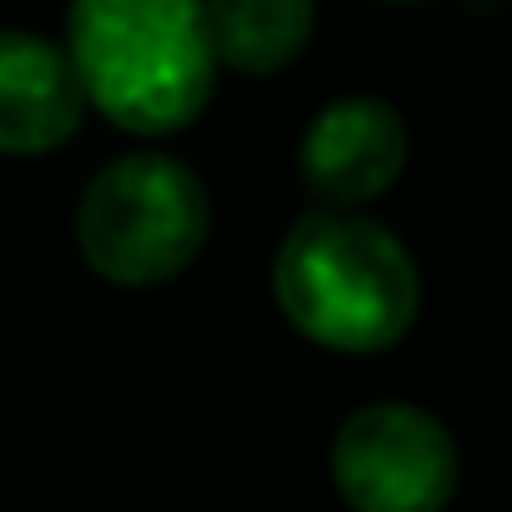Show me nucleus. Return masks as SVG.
Returning a JSON list of instances; mask_svg holds the SVG:
<instances>
[{"mask_svg":"<svg viewBox=\"0 0 512 512\" xmlns=\"http://www.w3.org/2000/svg\"><path fill=\"white\" fill-rule=\"evenodd\" d=\"M67 61L83 100L127 133H177L215 89L204 0H72Z\"/></svg>","mask_w":512,"mask_h":512,"instance_id":"nucleus-1","label":"nucleus"},{"mask_svg":"<svg viewBox=\"0 0 512 512\" xmlns=\"http://www.w3.org/2000/svg\"><path fill=\"white\" fill-rule=\"evenodd\" d=\"M276 303L309 342L380 353L419 314V270L380 221L314 210L276 248Z\"/></svg>","mask_w":512,"mask_h":512,"instance_id":"nucleus-2","label":"nucleus"},{"mask_svg":"<svg viewBox=\"0 0 512 512\" xmlns=\"http://www.w3.org/2000/svg\"><path fill=\"white\" fill-rule=\"evenodd\" d=\"M210 232L204 182L171 155H122L89 182L78 204V243L116 287L171 281Z\"/></svg>","mask_w":512,"mask_h":512,"instance_id":"nucleus-3","label":"nucleus"},{"mask_svg":"<svg viewBox=\"0 0 512 512\" xmlns=\"http://www.w3.org/2000/svg\"><path fill=\"white\" fill-rule=\"evenodd\" d=\"M331 474L353 512H441L457 490V446L413 402H369L336 430Z\"/></svg>","mask_w":512,"mask_h":512,"instance_id":"nucleus-4","label":"nucleus"},{"mask_svg":"<svg viewBox=\"0 0 512 512\" xmlns=\"http://www.w3.org/2000/svg\"><path fill=\"white\" fill-rule=\"evenodd\" d=\"M402 166H408V127L375 94H347V100L325 105L298 149L303 188L336 210L380 199Z\"/></svg>","mask_w":512,"mask_h":512,"instance_id":"nucleus-5","label":"nucleus"},{"mask_svg":"<svg viewBox=\"0 0 512 512\" xmlns=\"http://www.w3.org/2000/svg\"><path fill=\"white\" fill-rule=\"evenodd\" d=\"M83 83L67 50L23 28H0V155H45L78 133Z\"/></svg>","mask_w":512,"mask_h":512,"instance_id":"nucleus-6","label":"nucleus"},{"mask_svg":"<svg viewBox=\"0 0 512 512\" xmlns=\"http://www.w3.org/2000/svg\"><path fill=\"white\" fill-rule=\"evenodd\" d=\"M215 67L281 72L314 34V0H204Z\"/></svg>","mask_w":512,"mask_h":512,"instance_id":"nucleus-7","label":"nucleus"}]
</instances>
